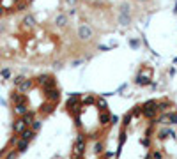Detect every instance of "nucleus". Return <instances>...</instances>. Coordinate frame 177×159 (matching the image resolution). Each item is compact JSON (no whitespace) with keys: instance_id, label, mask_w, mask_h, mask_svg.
<instances>
[{"instance_id":"obj_2","label":"nucleus","mask_w":177,"mask_h":159,"mask_svg":"<svg viewBox=\"0 0 177 159\" xmlns=\"http://www.w3.org/2000/svg\"><path fill=\"white\" fill-rule=\"evenodd\" d=\"M80 35H82V37H89V35H90V30L85 28V27H82V28H80Z\"/></svg>"},{"instance_id":"obj_1","label":"nucleus","mask_w":177,"mask_h":159,"mask_svg":"<svg viewBox=\"0 0 177 159\" xmlns=\"http://www.w3.org/2000/svg\"><path fill=\"white\" fill-rule=\"evenodd\" d=\"M29 4H30V0H0V16L23 11Z\"/></svg>"}]
</instances>
